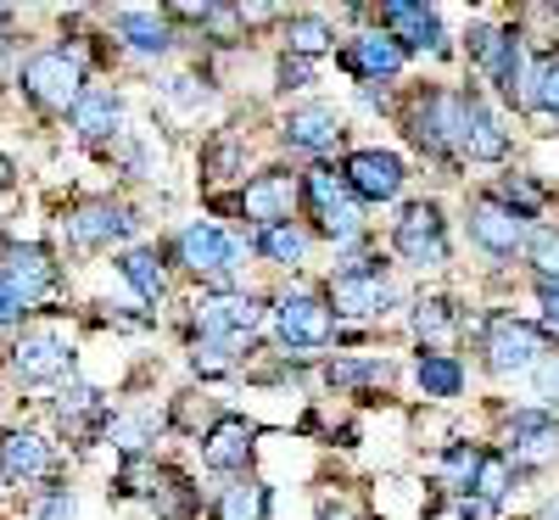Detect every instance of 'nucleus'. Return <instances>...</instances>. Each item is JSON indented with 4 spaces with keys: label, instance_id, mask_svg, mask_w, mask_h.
<instances>
[{
    "label": "nucleus",
    "instance_id": "41",
    "mask_svg": "<svg viewBox=\"0 0 559 520\" xmlns=\"http://www.w3.org/2000/svg\"><path fill=\"white\" fill-rule=\"evenodd\" d=\"M34 520H73V493L62 487V493H51L39 509H34Z\"/></svg>",
    "mask_w": 559,
    "mask_h": 520
},
{
    "label": "nucleus",
    "instance_id": "49",
    "mask_svg": "<svg viewBox=\"0 0 559 520\" xmlns=\"http://www.w3.org/2000/svg\"><path fill=\"white\" fill-rule=\"evenodd\" d=\"M7 17H12V12H7V7H0V23H7Z\"/></svg>",
    "mask_w": 559,
    "mask_h": 520
},
{
    "label": "nucleus",
    "instance_id": "12",
    "mask_svg": "<svg viewBox=\"0 0 559 520\" xmlns=\"http://www.w3.org/2000/svg\"><path fill=\"white\" fill-rule=\"evenodd\" d=\"M381 23H386V34L403 45V51H408V45H414V51H448L442 23H437V12L426 7V0H386Z\"/></svg>",
    "mask_w": 559,
    "mask_h": 520
},
{
    "label": "nucleus",
    "instance_id": "4",
    "mask_svg": "<svg viewBox=\"0 0 559 520\" xmlns=\"http://www.w3.org/2000/svg\"><path fill=\"white\" fill-rule=\"evenodd\" d=\"M392 247L414 263V269H442L448 263V224L437 202H414L403 208L397 229H392Z\"/></svg>",
    "mask_w": 559,
    "mask_h": 520
},
{
    "label": "nucleus",
    "instance_id": "7",
    "mask_svg": "<svg viewBox=\"0 0 559 520\" xmlns=\"http://www.w3.org/2000/svg\"><path fill=\"white\" fill-rule=\"evenodd\" d=\"M487 364L498 375H515V369H537L543 364V330L515 319V314H498L487 324Z\"/></svg>",
    "mask_w": 559,
    "mask_h": 520
},
{
    "label": "nucleus",
    "instance_id": "31",
    "mask_svg": "<svg viewBox=\"0 0 559 520\" xmlns=\"http://www.w3.org/2000/svg\"><path fill=\"white\" fill-rule=\"evenodd\" d=\"M526 252H532V269L543 274V286H559V229H532Z\"/></svg>",
    "mask_w": 559,
    "mask_h": 520
},
{
    "label": "nucleus",
    "instance_id": "43",
    "mask_svg": "<svg viewBox=\"0 0 559 520\" xmlns=\"http://www.w3.org/2000/svg\"><path fill=\"white\" fill-rule=\"evenodd\" d=\"M280 79H286V90H302L308 84V57H286L280 62Z\"/></svg>",
    "mask_w": 559,
    "mask_h": 520
},
{
    "label": "nucleus",
    "instance_id": "38",
    "mask_svg": "<svg viewBox=\"0 0 559 520\" xmlns=\"http://www.w3.org/2000/svg\"><path fill=\"white\" fill-rule=\"evenodd\" d=\"M202 375H224L229 364H236V353H229L224 342H197V358H191Z\"/></svg>",
    "mask_w": 559,
    "mask_h": 520
},
{
    "label": "nucleus",
    "instance_id": "27",
    "mask_svg": "<svg viewBox=\"0 0 559 520\" xmlns=\"http://www.w3.org/2000/svg\"><path fill=\"white\" fill-rule=\"evenodd\" d=\"M118 274H123L146 303H163V292H168V280H163V269H157V252H123V258H118Z\"/></svg>",
    "mask_w": 559,
    "mask_h": 520
},
{
    "label": "nucleus",
    "instance_id": "40",
    "mask_svg": "<svg viewBox=\"0 0 559 520\" xmlns=\"http://www.w3.org/2000/svg\"><path fill=\"white\" fill-rule=\"evenodd\" d=\"M57 409H62V419H68V414H96L102 403H96V392H90V387H68Z\"/></svg>",
    "mask_w": 559,
    "mask_h": 520
},
{
    "label": "nucleus",
    "instance_id": "13",
    "mask_svg": "<svg viewBox=\"0 0 559 520\" xmlns=\"http://www.w3.org/2000/svg\"><path fill=\"white\" fill-rule=\"evenodd\" d=\"M342 174H347L358 202H392L403 191V163L392 152H353L342 163Z\"/></svg>",
    "mask_w": 559,
    "mask_h": 520
},
{
    "label": "nucleus",
    "instance_id": "44",
    "mask_svg": "<svg viewBox=\"0 0 559 520\" xmlns=\"http://www.w3.org/2000/svg\"><path fill=\"white\" fill-rule=\"evenodd\" d=\"M12 319H23V303H17L7 286H0V324H12Z\"/></svg>",
    "mask_w": 559,
    "mask_h": 520
},
{
    "label": "nucleus",
    "instance_id": "25",
    "mask_svg": "<svg viewBox=\"0 0 559 520\" xmlns=\"http://www.w3.org/2000/svg\"><path fill=\"white\" fill-rule=\"evenodd\" d=\"M112 28H118V39H129L134 51H146V57H163L174 45V34H168V23L157 12H118Z\"/></svg>",
    "mask_w": 559,
    "mask_h": 520
},
{
    "label": "nucleus",
    "instance_id": "32",
    "mask_svg": "<svg viewBox=\"0 0 559 520\" xmlns=\"http://www.w3.org/2000/svg\"><path fill=\"white\" fill-rule=\"evenodd\" d=\"M286 39H292V57H319V51H331V28H324L319 17H292Z\"/></svg>",
    "mask_w": 559,
    "mask_h": 520
},
{
    "label": "nucleus",
    "instance_id": "29",
    "mask_svg": "<svg viewBox=\"0 0 559 520\" xmlns=\"http://www.w3.org/2000/svg\"><path fill=\"white\" fill-rule=\"evenodd\" d=\"M263 504H269L263 482H236L218 498V520H263Z\"/></svg>",
    "mask_w": 559,
    "mask_h": 520
},
{
    "label": "nucleus",
    "instance_id": "15",
    "mask_svg": "<svg viewBox=\"0 0 559 520\" xmlns=\"http://www.w3.org/2000/svg\"><path fill=\"white\" fill-rule=\"evenodd\" d=\"M62 224H68V241L73 247H107V241H123V235L134 229V213L118 208V202H84Z\"/></svg>",
    "mask_w": 559,
    "mask_h": 520
},
{
    "label": "nucleus",
    "instance_id": "46",
    "mask_svg": "<svg viewBox=\"0 0 559 520\" xmlns=\"http://www.w3.org/2000/svg\"><path fill=\"white\" fill-rule=\"evenodd\" d=\"M319 520H353V515H347V509H324Z\"/></svg>",
    "mask_w": 559,
    "mask_h": 520
},
{
    "label": "nucleus",
    "instance_id": "34",
    "mask_svg": "<svg viewBox=\"0 0 559 520\" xmlns=\"http://www.w3.org/2000/svg\"><path fill=\"white\" fill-rule=\"evenodd\" d=\"M503 208L521 213V218H532V213L543 208V185H532L526 174H509V179H503Z\"/></svg>",
    "mask_w": 559,
    "mask_h": 520
},
{
    "label": "nucleus",
    "instance_id": "26",
    "mask_svg": "<svg viewBox=\"0 0 559 520\" xmlns=\"http://www.w3.org/2000/svg\"><path fill=\"white\" fill-rule=\"evenodd\" d=\"M414 381H419V392H426V398H459L464 369H459V358H448V353H419Z\"/></svg>",
    "mask_w": 559,
    "mask_h": 520
},
{
    "label": "nucleus",
    "instance_id": "2",
    "mask_svg": "<svg viewBox=\"0 0 559 520\" xmlns=\"http://www.w3.org/2000/svg\"><path fill=\"white\" fill-rule=\"evenodd\" d=\"M302 197H308V208L319 213V229H324V235H336V241H358V213H364V202L353 197V185H347L342 168H331V163L308 168V174H302Z\"/></svg>",
    "mask_w": 559,
    "mask_h": 520
},
{
    "label": "nucleus",
    "instance_id": "9",
    "mask_svg": "<svg viewBox=\"0 0 559 520\" xmlns=\"http://www.w3.org/2000/svg\"><path fill=\"white\" fill-rule=\"evenodd\" d=\"M274 319H280V342L286 347H324L331 342V324H336L331 303H319L308 292H286L274 303Z\"/></svg>",
    "mask_w": 559,
    "mask_h": 520
},
{
    "label": "nucleus",
    "instance_id": "37",
    "mask_svg": "<svg viewBox=\"0 0 559 520\" xmlns=\"http://www.w3.org/2000/svg\"><path fill=\"white\" fill-rule=\"evenodd\" d=\"M112 442L123 453H140V448L152 442V419H112Z\"/></svg>",
    "mask_w": 559,
    "mask_h": 520
},
{
    "label": "nucleus",
    "instance_id": "11",
    "mask_svg": "<svg viewBox=\"0 0 559 520\" xmlns=\"http://www.w3.org/2000/svg\"><path fill=\"white\" fill-rule=\"evenodd\" d=\"M0 286H7L23 308H34L45 292L57 286V263H51V252H45V247H12L7 263H0Z\"/></svg>",
    "mask_w": 559,
    "mask_h": 520
},
{
    "label": "nucleus",
    "instance_id": "6",
    "mask_svg": "<svg viewBox=\"0 0 559 520\" xmlns=\"http://www.w3.org/2000/svg\"><path fill=\"white\" fill-rule=\"evenodd\" d=\"M386 303H392V286H386L381 263H353L331 280L336 319H376V314H386Z\"/></svg>",
    "mask_w": 559,
    "mask_h": 520
},
{
    "label": "nucleus",
    "instance_id": "14",
    "mask_svg": "<svg viewBox=\"0 0 559 520\" xmlns=\"http://www.w3.org/2000/svg\"><path fill=\"white\" fill-rule=\"evenodd\" d=\"M509 453H515V464H554L559 459V419L548 409H521L509 419Z\"/></svg>",
    "mask_w": 559,
    "mask_h": 520
},
{
    "label": "nucleus",
    "instance_id": "42",
    "mask_svg": "<svg viewBox=\"0 0 559 520\" xmlns=\"http://www.w3.org/2000/svg\"><path fill=\"white\" fill-rule=\"evenodd\" d=\"M168 96H174L179 107H197V102H207V90H197V79L185 73V79H168Z\"/></svg>",
    "mask_w": 559,
    "mask_h": 520
},
{
    "label": "nucleus",
    "instance_id": "18",
    "mask_svg": "<svg viewBox=\"0 0 559 520\" xmlns=\"http://www.w3.org/2000/svg\"><path fill=\"white\" fill-rule=\"evenodd\" d=\"M252 442H258V425L241 419V414H224L213 432L202 437V464L207 470H247Z\"/></svg>",
    "mask_w": 559,
    "mask_h": 520
},
{
    "label": "nucleus",
    "instance_id": "39",
    "mask_svg": "<svg viewBox=\"0 0 559 520\" xmlns=\"http://www.w3.org/2000/svg\"><path fill=\"white\" fill-rule=\"evenodd\" d=\"M537 398H543L548 409H559V353L537 364Z\"/></svg>",
    "mask_w": 559,
    "mask_h": 520
},
{
    "label": "nucleus",
    "instance_id": "23",
    "mask_svg": "<svg viewBox=\"0 0 559 520\" xmlns=\"http://www.w3.org/2000/svg\"><path fill=\"white\" fill-rule=\"evenodd\" d=\"M286 140H292L297 152H331L336 140H342L336 107H297V113L286 118Z\"/></svg>",
    "mask_w": 559,
    "mask_h": 520
},
{
    "label": "nucleus",
    "instance_id": "8",
    "mask_svg": "<svg viewBox=\"0 0 559 520\" xmlns=\"http://www.w3.org/2000/svg\"><path fill=\"white\" fill-rule=\"evenodd\" d=\"M12 369L28 387L62 381V375L73 369V347H68V336H57V330H23V342L12 347Z\"/></svg>",
    "mask_w": 559,
    "mask_h": 520
},
{
    "label": "nucleus",
    "instance_id": "21",
    "mask_svg": "<svg viewBox=\"0 0 559 520\" xmlns=\"http://www.w3.org/2000/svg\"><path fill=\"white\" fill-rule=\"evenodd\" d=\"M503 498H509V453H481L471 498H464V520H487Z\"/></svg>",
    "mask_w": 559,
    "mask_h": 520
},
{
    "label": "nucleus",
    "instance_id": "16",
    "mask_svg": "<svg viewBox=\"0 0 559 520\" xmlns=\"http://www.w3.org/2000/svg\"><path fill=\"white\" fill-rule=\"evenodd\" d=\"M471 235H476L487 252L509 258V252H521V247H526V218H521V213H509L498 197H481V202L471 208Z\"/></svg>",
    "mask_w": 559,
    "mask_h": 520
},
{
    "label": "nucleus",
    "instance_id": "10",
    "mask_svg": "<svg viewBox=\"0 0 559 520\" xmlns=\"http://www.w3.org/2000/svg\"><path fill=\"white\" fill-rule=\"evenodd\" d=\"M197 324H202V342H224L236 347L241 336H252V330L263 324V303L247 297V292H229V297H207L197 308Z\"/></svg>",
    "mask_w": 559,
    "mask_h": 520
},
{
    "label": "nucleus",
    "instance_id": "30",
    "mask_svg": "<svg viewBox=\"0 0 559 520\" xmlns=\"http://www.w3.org/2000/svg\"><path fill=\"white\" fill-rule=\"evenodd\" d=\"M453 324H459V314H453V303H448V297H426V303L414 308V336H419V342L448 336Z\"/></svg>",
    "mask_w": 559,
    "mask_h": 520
},
{
    "label": "nucleus",
    "instance_id": "3",
    "mask_svg": "<svg viewBox=\"0 0 559 520\" xmlns=\"http://www.w3.org/2000/svg\"><path fill=\"white\" fill-rule=\"evenodd\" d=\"M17 79H23V90H28L39 107L73 113L79 96H84V68H79V57H68V51H39V57H28Z\"/></svg>",
    "mask_w": 559,
    "mask_h": 520
},
{
    "label": "nucleus",
    "instance_id": "28",
    "mask_svg": "<svg viewBox=\"0 0 559 520\" xmlns=\"http://www.w3.org/2000/svg\"><path fill=\"white\" fill-rule=\"evenodd\" d=\"M258 252L274 258V263H302L308 258V235L297 224H269V229H258Z\"/></svg>",
    "mask_w": 559,
    "mask_h": 520
},
{
    "label": "nucleus",
    "instance_id": "36",
    "mask_svg": "<svg viewBox=\"0 0 559 520\" xmlns=\"http://www.w3.org/2000/svg\"><path fill=\"white\" fill-rule=\"evenodd\" d=\"M241 157H247V152H241V140H218V146L207 152V174H213V179H236Z\"/></svg>",
    "mask_w": 559,
    "mask_h": 520
},
{
    "label": "nucleus",
    "instance_id": "19",
    "mask_svg": "<svg viewBox=\"0 0 559 520\" xmlns=\"http://www.w3.org/2000/svg\"><path fill=\"white\" fill-rule=\"evenodd\" d=\"M403 57H408V51H403V45H397L392 34H358V39L347 45V51H342V68L376 84V79L403 73Z\"/></svg>",
    "mask_w": 559,
    "mask_h": 520
},
{
    "label": "nucleus",
    "instance_id": "22",
    "mask_svg": "<svg viewBox=\"0 0 559 520\" xmlns=\"http://www.w3.org/2000/svg\"><path fill=\"white\" fill-rule=\"evenodd\" d=\"M51 470V448H45V437L34 432H12V437H0V476L7 482H34Z\"/></svg>",
    "mask_w": 559,
    "mask_h": 520
},
{
    "label": "nucleus",
    "instance_id": "33",
    "mask_svg": "<svg viewBox=\"0 0 559 520\" xmlns=\"http://www.w3.org/2000/svg\"><path fill=\"white\" fill-rule=\"evenodd\" d=\"M532 107H543L559 123V51L537 62V84H532Z\"/></svg>",
    "mask_w": 559,
    "mask_h": 520
},
{
    "label": "nucleus",
    "instance_id": "35",
    "mask_svg": "<svg viewBox=\"0 0 559 520\" xmlns=\"http://www.w3.org/2000/svg\"><path fill=\"white\" fill-rule=\"evenodd\" d=\"M358 381H386V364H347V358L331 364V387H358Z\"/></svg>",
    "mask_w": 559,
    "mask_h": 520
},
{
    "label": "nucleus",
    "instance_id": "20",
    "mask_svg": "<svg viewBox=\"0 0 559 520\" xmlns=\"http://www.w3.org/2000/svg\"><path fill=\"white\" fill-rule=\"evenodd\" d=\"M464 157L471 163H503L509 157V134L487 113L481 96H464Z\"/></svg>",
    "mask_w": 559,
    "mask_h": 520
},
{
    "label": "nucleus",
    "instance_id": "5",
    "mask_svg": "<svg viewBox=\"0 0 559 520\" xmlns=\"http://www.w3.org/2000/svg\"><path fill=\"white\" fill-rule=\"evenodd\" d=\"M179 258H185V269L207 274L218 286V297H229V269L241 263V241H236V235H224L218 224H191L179 235Z\"/></svg>",
    "mask_w": 559,
    "mask_h": 520
},
{
    "label": "nucleus",
    "instance_id": "1",
    "mask_svg": "<svg viewBox=\"0 0 559 520\" xmlns=\"http://www.w3.org/2000/svg\"><path fill=\"white\" fill-rule=\"evenodd\" d=\"M408 134H414L419 152L459 163L464 157V96H453V90H431V96H419L408 107Z\"/></svg>",
    "mask_w": 559,
    "mask_h": 520
},
{
    "label": "nucleus",
    "instance_id": "48",
    "mask_svg": "<svg viewBox=\"0 0 559 520\" xmlns=\"http://www.w3.org/2000/svg\"><path fill=\"white\" fill-rule=\"evenodd\" d=\"M7 179H12V168H7V163H0V185H7Z\"/></svg>",
    "mask_w": 559,
    "mask_h": 520
},
{
    "label": "nucleus",
    "instance_id": "45",
    "mask_svg": "<svg viewBox=\"0 0 559 520\" xmlns=\"http://www.w3.org/2000/svg\"><path fill=\"white\" fill-rule=\"evenodd\" d=\"M543 314L548 324H559V286H543Z\"/></svg>",
    "mask_w": 559,
    "mask_h": 520
},
{
    "label": "nucleus",
    "instance_id": "47",
    "mask_svg": "<svg viewBox=\"0 0 559 520\" xmlns=\"http://www.w3.org/2000/svg\"><path fill=\"white\" fill-rule=\"evenodd\" d=\"M537 520H559V504H548V509H543V515H537Z\"/></svg>",
    "mask_w": 559,
    "mask_h": 520
},
{
    "label": "nucleus",
    "instance_id": "17",
    "mask_svg": "<svg viewBox=\"0 0 559 520\" xmlns=\"http://www.w3.org/2000/svg\"><path fill=\"white\" fill-rule=\"evenodd\" d=\"M297 191H302V185H297L292 174H258V179H247V191H241V213L258 218L263 229H269V224H292Z\"/></svg>",
    "mask_w": 559,
    "mask_h": 520
},
{
    "label": "nucleus",
    "instance_id": "24",
    "mask_svg": "<svg viewBox=\"0 0 559 520\" xmlns=\"http://www.w3.org/2000/svg\"><path fill=\"white\" fill-rule=\"evenodd\" d=\"M118 118H123V102L112 96V90H84L79 107H73V129H79V140H90V146L118 134Z\"/></svg>",
    "mask_w": 559,
    "mask_h": 520
}]
</instances>
